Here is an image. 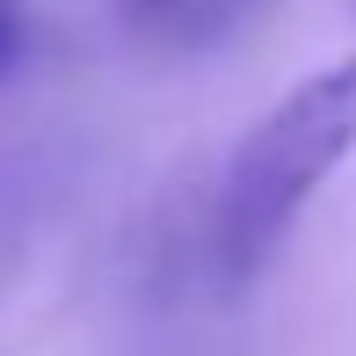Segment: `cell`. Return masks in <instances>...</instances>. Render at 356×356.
I'll return each mask as SVG.
<instances>
[{"label": "cell", "mask_w": 356, "mask_h": 356, "mask_svg": "<svg viewBox=\"0 0 356 356\" xmlns=\"http://www.w3.org/2000/svg\"><path fill=\"white\" fill-rule=\"evenodd\" d=\"M349 145H356V58H334L305 73L225 160L211 204V262L225 284H248L284 248L291 218L349 160Z\"/></svg>", "instance_id": "cell-1"}, {"label": "cell", "mask_w": 356, "mask_h": 356, "mask_svg": "<svg viewBox=\"0 0 356 356\" xmlns=\"http://www.w3.org/2000/svg\"><path fill=\"white\" fill-rule=\"evenodd\" d=\"M262 8L269 0H117V22L131 44H145L160 58H197L211 44L240 37Z\"/></svg>", "instance_id": "cell-2"}, {"label": "cell", "mask_w": 356, "mask_h": 356, "mask_svg": "<svg viewBox=\"0 0 356 356\" xmlns=\"http://www.w3.org/2000/svg\"><path fill=\"white\" fill-rule=\"evenodd\" d=\"M15 58H22V0H0V80L15 73Z\"/></svg>", "instance_id": "cell-3"}]
</instances>
